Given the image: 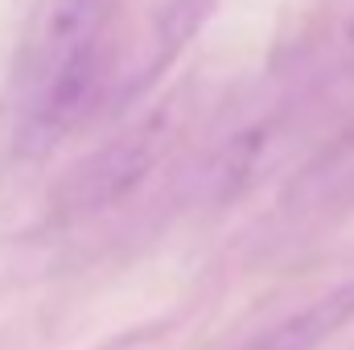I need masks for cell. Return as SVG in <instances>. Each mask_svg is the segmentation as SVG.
Wrapping results in <instances>:
<instances>
[{
  "label": "cell",
  "instance_id": "6da1fadb",
  "mask_svg": "<svg viewBox=\"0 0 354 350\" xmlns=\"http://www.w3.org/2000/svg\"><path fill=\"white\" fill-rule=\"evenodd\" d=\"M107 0H50L33 21L17 66V145L46 153L66 140L103 99Z\"/></svg>",
  "mask_w": 354,
  "mask_h": 350
},
{
  "label": "cell",
  "instance_id": "277c9868",
  "mask_svg": "<svg viewBox=\"0 0 354 350\" xmlns=\"http://www.w3.org/2000/svg\"><path fill=\"white\" fill-rule=\"evenodd\" d=\"M351 322H354V284H342V288L317 297L313 305L297 309L280 326H272L248 350H317L338 330H346Z\"/></svg>",
  "mask_w": 354,
  "mask_h": 350
},
{
  "label": "cell",
  "instance_id": "3957f363",
  "mask_svg": "<svg viewBox=\"0 0 354 350\" xmlns=\"http://www.w3.org/2000/svg\"><path fill=\"white\" fill-rule=\"evenodd\" d=\"M284 202L288 210H330L354 202V120L292 177Z\"/></svg>",
  "mask_w": 354,
  "mask_h": 350
},
{
  "label": "cell",
  "instance_id": "5b68a950",
  "mask_svg": "<svg viewBox=\"0 0 354 350\" xmlns=\"http://www.w3.org/2000/svg\"><path fill=\"white\" fill-rule=\"evenodd\" d=\"M330 71H354V17L346 21L338 46H334V54H330Z\"/></svg>",
  "mask_w": 354,
  "mask_h": 350
},
{
  "label": "cell",
  "instance_id": "7a4b0ae2",
  "mask_svg": "<svg viewBox=\"0 0 354 350\" xmlns=\"http://www.w3.org/2000/svg\"><path fill=\"white\" fill-rule=\"evenodd\" d=\"M177 128V107L161 103L149 116H140L132 128H124L115 140H107L95 157L79 165V174L66 181L62 202L71 210H99L107 202H115L120 194H128L140 177L157 165V157L165 153L169 136Z\"/></svg>",
  "mask_w": 354,
  "mask_h": 350
}]
</instances>
